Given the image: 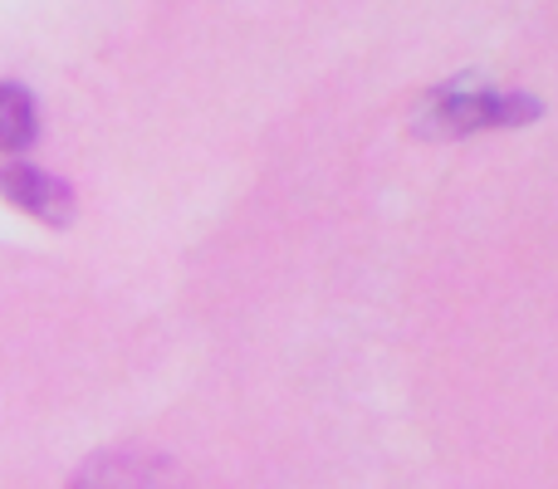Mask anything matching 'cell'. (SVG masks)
Returning <instances> with one entry per match:
<instances>
[{
  "label": "cell",
  "instance_id": "obj_3",
  "mask_svg": "<svg viewBox=\"0 0 558 489\" xmlns=\"http://www.w3.org/2000/svg\"><path fill=\"white\" fill-rule=\"evenodd\" d=\"M0 196H5L15 211L35 216V221H45V225L74 221V192H69L59 176L39 172L35 162H20V157H10V162L0 167Z\"/></svg>",
  "mask_w": 558,
  "mask_h": 489
},
{
  "label": "cell",
  "instance_id": "obj_4",
  "mask_svg": "<svg viewBox=\"0 0 558 489\" xmlns=\"http://www.w3.org/2000/svg\"><path fill=\"white\" fill-rule=\"evenodd\" d=\"M39 137V108L25 84H0V152L20 157Z\"/></svg>",
  "mask_w": 558,
  "mask_h": 489
},
{
  "label": "cell",
  "instance_id": "obj_1",
  "mask_svg": "<svg viewBox=\"0 0 558 489\" xmlns=\"http://www.w3.org/2000/svg\"><path fill=\"white\" fill-rule=\"evenodd\" d=\"M539 98L530 94H495L475 84H441L416 108V133L422 137H471L490 127H530L539 118Z\"/></svg>",
  "mask_w": 558,
  "mask_h": 489
},
{
  "label": "cell",
  "instance_id": "obj_2",
  "mask_svg": "<svg viewBox=\"0 0 558 489\" xmlns=\"http://www.w3.org/2000/svg\"><path fill=\"white\" fill-rule=\"evenodd\" d=\"M69 489H196L167 455L153 451H104L74 470Z\"/></svg>",
  "mask_w": 558,
  "mask_h": 489
}]
</instances>
